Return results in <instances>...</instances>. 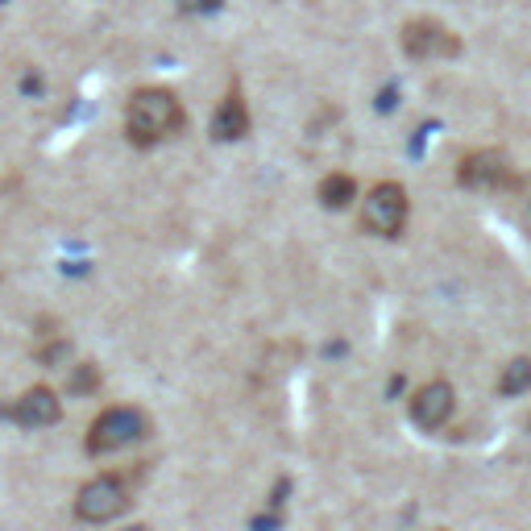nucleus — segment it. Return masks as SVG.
I'll use <instances>...</instances> for the list:
<instances>
[{
  "mask_svg": "<svg viewBox=\"0 0 531 531\" xmlns=\"http://www.w3.org/2000/svg\"><path fill=\"white\" fill-rule=\"evenodd\" d=\"M183 129V108L166 88H142L133 92L125 108V133L133 146H158L162 137Z\"/></svg>",
  "mask_w": 531,
  "mask_h": 531,
  "instance_id": "obj_1",
  "label": "nucleus"
},
{
  "mask_svg": "<svg viewBox=\"0 0 531 531\" xmlns=\"http://www.w3.org/2000/svg\"><path fill=\"white\" fill-rule=\"evenodd\" d=\"M150 432V419L137 407H108L96 415V424L88 428V453L104 457V453H121L129 444H137Z\"/></svg>",
  "mask_w": 531,
  "mask_h": 531,
  "instance_id": "obj_2",
  "label": "nucleus"
},
{
  "mask_svg": "<svg viewBox=\"0 0 531 531\" xmlns=\"http://www.w3.org/2000/svg\"><path fill=\"white\" fill-rule=\"evenodd\" d=\"M407 225V191L399 183H378L366 195V208H361V229L374 237H399Z\"/></svg>",
  "mask_w": 531,
  "mask_h": 531,
  "instance_id": "obj_3",
  "label": "nucleus"
},
{
  "mask_svg": "<svg viewBox=\"0 0 531 531\" xmlns=\"http://www.w3.org/2000/svg\"><path fill=\"white\" fill-rule=\"evenodd\" d=\"M129 507V490L121 478H92L88 486L79 490L75 498V519L83 523H108V519H117L125 515Z\"/></svg>",
  "mask_w": 531,
  "mask_h": 531,
  "instance_id": "obj_4",
  "label": "nucleus"
},
{
  "mask_svg": "<svg viewBox=\"0 0 531 531\" xmlns=\"http://www.w3.org/2000/svg\"><path fill=\"white\" fill-rule=\"evenodd\" d=\"M403 50L411 59H453V54H461V42H457V34L444 30L440 21H407Z\"/></svg>",
  "mask_w": 531,
  "mask_h": 531,
  "instance_id": "obj_5",
  "label": "nucleus"
},
{
  "mask_svg": "<svg viewBox=\"0 0 531 531\" xmlns=\"http://www.w3.org/2000/svg\"><path fill=\"white\" fill-rule=\"evenodd\" d=\"M21 428H50V424H59L63 419V399L54 395L50 386H30L25 395L13 403L9 411Z\"/></svg>",
  "mask_w": 531,
  "mask_h": 531,
  "instance_id": "obj_6",
  "label": "nucleus"
},
{
  "mask_svg": "<svg viewBox=\"0 0 531 531\" xmlns=\"http://www.w3.org/2000/svg\"><path fill=\"white\" fill-rule=\"evenodd\" d=\"M457 399H453V386L449 382H428V386H419L415 390V399H411V419L419 428H440L444 419L453 415Z\"/></svg>",
  "mask_w": 531,
  "mask_h": 531,
  "instance_id": "obj_7",
  "label": "nucleus"
},
{
  "mask_svg": "<svg viewBox=\"0 0 531 531\" xmlns=\"http://www.w3.org/2000/svg\"><path fill=\"white\" fill-rule=\"evenodd\" d=\"M457 179L465 187H498L502 179H507V158H502L498 150H478V154L461 158Z\"/></svg>",
  "mask_w": 531,
  "mask_h": 531,
  "instance_id": "obj_8",
  "label": "nucleus"
},
{
  "mask_svg": "<svg viewBox=\"0 0 531 531\" xmlns=\"http://www.w3.org/2000/svg\"><path fill=\"white\" fill-rule=\"evenodd\" d=\"M249 133V108L237 92H229L225 100H220L216 108V117H212V137L216 142H237V137Z\"/></svg>",
  "mask_w": 531,
  "mask_h": 531,
  "instance_id": "obj_9",
  "label": "nucleus"
},
{
  "mask_svg": "<svg viewBox=\"0 0 531 531\" xmlns=\"http://www.w3.org/2000/svg\"><path fill=\"white\" fill-rule=\"evenodd\" d=\"M357 200V183L349 175H328L320 183V204L324 208H349Z\"/></svg>",
  "mask_w": 531,
  "mask_h": 531,
  "instance_id": "obj_10",
  "label": "nucleus"
},
{
  "mask_svg": "<svg viewBox=\"0 0 531 531\" xmlns=\"http://www.w3.org/2000/svg\"><path fill=\"white\" fill-rule=\"evenodd\" d=\"M523 390H531V361L527 357H515L507 370H502L498 378V395H523Z\"/></svg>",
  "mask_w": 531,
  "mask_h": 531,
  "instance_id": "obj_11",
  "label": "nucleus"
},
{
  "mask_svg": "<svg viewBox=\"0 0 531 531\" xmlns=\"http://www.w3.org/2000/svg\"><path fill=\"white\" fill-rule=\"evenodd\" d=\"M96 386H100V374H96V366H79V370L71 374V395H92Z\"/></svg>",
  "mask_w": 531,
  "mask_h": 531,
  "instance_id": "obj_12",
  "label": "nucleus"
},
{
  "mask_svg": "<svg viewBox=\"0 0 531 531\" xmlns=\"http://www.w3.org/2000/svg\"><path fill=\"white\" fill-rule=\"evenodd\" d=\"M179 13H191V17H200V13H216L220 9V0H175Z\"/></svg>",
  "mask_w": 531,
  "mask_h": 531,
  "instance_id": "obj_13",
  "label": "nucleus"
},
{
  "mask_svg": "<svg viewBox=\"0 0 531 531\" xmlns=\"http://www.w3.org/2000/svg\"><path fill=\"white\" fill-rule=\"evenodd\" d=\"M527 428H531V419H527Z\"/></svg>",
  "mask_w": 531,
  "mask_h": 531,
  "instance_id": "obj_14",
  "label": "nucleus"
},
{
  "mask_svg": "<svg viewBox=\"0 0 531 531\" xmlns=\"http://www.w3.org/2000/svg\"><path fill=\"white\" fill-rule=\"evenodd\" d=\"M0 5H5V0H0Z\"/></svg>",
  "mask_w": 531,
  "mask_h": 531,
  "instance_id": "obj_15",
  "label": "nucleus"
}]
</instances>
